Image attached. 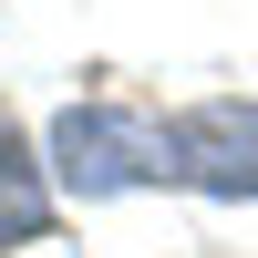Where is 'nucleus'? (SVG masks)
<instances>
[{"instance_id": "2", "label": "nucleus", "mask_w": 258, "mask_h": 258, "mask_svg": "<svg viewBox=\"0 0 258 258\" xmlns=\"http://www.w3.org/2000/svg\"><path fill=\"white\" fill-rule=\"evenodd\" d=\"M165 186L258 207V103H186V114H165Z\"/></svg>"}, {"instance_id": "3", "label": "nucleus", "mask_w": 258, "mask_h": 258, "mask_svg": "<svg viewBox=\"0 0 258 258\" xmlns=\"http://www.w3.org/2000/svg\"><path fill=\"white\" fill-rule=\"evenodd\" d=\"M52 238V165H41L31 124L0 103V258L11 248H41Z\"/></svg>"}, {"instance_id": "1", "label": "nucleus", "mask_w": 258, "mask_h": 258, "mask_svg": "<svg viewBox=\"0 0 258 258\" xmlns=\"http://www.w3.org/2000/svg\"><path fill=\"white\" fill-rule=\"evenodd\" d=\"M41 165L73 197H135V186H165V124H145L135 103H73L52 114Z\"/></svg>"}]
</instances>
